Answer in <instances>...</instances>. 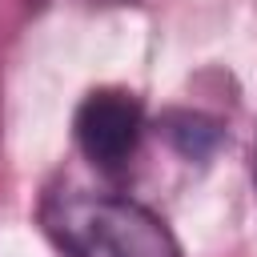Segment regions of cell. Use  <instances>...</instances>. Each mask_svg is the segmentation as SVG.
Masks as SVG:
<instances>
[{"label":"cell","instance_id":"3957f363","mask_svg":"<svg viewBox=\"0 0 257 257\" xmlns=\"http://www.w3.org/2000/svg\"><path fill=\"white\" fill-rule=\"evenodd\" d=\"M157 128H161V137L169 141V149L181 153L185 161H209V157L221 149V141H225L221 124H217L213 116L197 112V108H173V112L161 116Z\"/></svg>","mask_w":257,"mask_h":257},{"label":"cell","instance_id":"7a4b0ae2","mask_svg":"<svg viewBox=\"0 0 257 257\" xmlns=\"http://www.w3.org/2000/svg\"><path fill=\"white\" fill-rule=\"evenodd\" d=\"M72 137L100 173L116 177L133 165L145 137V108L124 88H92L72 116Z\"/></svg>","mask_w":257,"mask_h":257},{"label":"cell","instance_id":"277c9868","mask_svg":"<svg viewBox=\"0 0 257 257\" xmlns=\"http://www.w3.org/2000/svg\"><path fill=\"white\" fill-rule=\"evenodd\" d=\"M253 173H257V169H253Z\"/></svg>","mask_w":257,"mask_h":257},{"label":"cell","instance_id":"6da1fadb","mask_svg":"<svg viewBox=\"0 0 257 257\" xmlns=\"http://www.w3.org/2000/svg\"><path fill=\"white\" fill-rule=\"evenodd\" d=\"M40 225L64 257H181L169 225L145 205L76 185L48 189Z\"/></svg>","mask_w":257,"mask_h":257}]
</instances>
